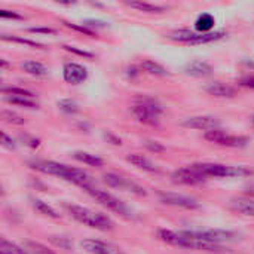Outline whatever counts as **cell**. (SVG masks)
<instances>
[{
  "instance_id": "obj_8",
  "label": "cell",
  "mask_w": 254,
  "mask_h": 254,
  "mask_svg": "<svg viewBox=\"0 0 254 254\" xmlns=\"http://www.w3.org/2000/svg\"><path fill=\"white\" fill-rule=\"evenodd\" d=\"M208 141L211 143H216V144H220V146H226V147H244L249 140L246 137H238V135H231L222 129H211V131H207L205 135H204Z\"/></svg>"
},
{
  "instance_id": "obj_18",
  "label": "cell",
  "mask_w": 254,
  "mask_h": 254,
  "mask_svg": "<svg viewBox=\"0 0 254 254\" xmlns=\"http://www.w3.org/2000/svg\"><path fill=\"white\" fill-rule=\"evenodd\" d=\"M21 68L31 74V76H36V77H40V76H46L48 74V67L39 61H34V60H27L24 63H21Z\"/></svg>"
},
{
  "instance_id": "obj_44",
  "label": "cell",
  "mask_w": 254,
  "mask_h": 254,
  "mask_svg": "<svg viewBox=\"0 0 254 254\" xmlns=\"http://www.w3.org/2000/svg\"><path fill=\"white\" fill-rule=\"evenodd\" d=\"M246 193H247L249 196H253V198H254V183H253V185H250V186H247V188H246Z\"/></svg>"
},
{
  "instance_id": "obj_28",
  "label": "cell",
  "mask_w": 254,
  "mask_h": 254,
  "mask_svg": "<svg viewBox=\"0 0 254 254\" xmlns=\"http://www.w3.org/2000/svg\"><path fill=\"white\" fill-rule=\"evenodd\" d=\"M0 252L1 254H28L25 252V249L7 241L6 238H1L0 241Z\"/></svg>"
},
{
  "instance_id": "obj_13",
  "label": "cell",
  "mask_w": 254,
  "mask_h": 254,
  "mask_svg": "<svg viewBox=\"0 0 254 254\" xmlns=\"http://www.w3.org/2000/svg\"><path fill=\"white\" fill-rule=\"evenodd\" d=\"M63 77L70 85H80L88 77V70L77 63H67L63 67Z\"/></svg>"
},
{
  "instance_id": "obj_26",
  "label": "cell",
  "mask_w": 254,
  "mask_h": 254,
  "mask_svg": "<svg viewBox=\"0 0 254 254\" xmlns=\"http://www.w3.org/2000/svg\"><path fill=\"white\" fill-rule=\"evenodd\" d=\"M195 31H190V30H176V31H171L168 34V39L170 40H174V42H180V43H192L193 37H195Z\"/></svg>"
},
{
  "instance_id": "obj_11",
  "label": "cell",
  "mask_w": 254,
  "mask_h": 254,
  "mask_svg": "<svg viewBox=\"0 0 254 254\" xmlns=\"http://www.w3.org/2000/svg\"><path fill=\"white\" fill-rule=\"evenodd\" d=\"M103 179H104V183H107L110 188H116V189H122V190H127V192H132V193L140 195V196H144L146 195V192H144L143 188H140L138 185H135L134 182H131L128 179H124L119 174L106 173L103 176Z\"/></svg>"
},
{
  "instance_id": "obj_12",
  "label": "cell",
  "mask_w": 254,
  "mask_h": 254,
  "mask_svg": "<svg viewBox=\"0 0 254 254\" xmlns=\"http://www.w3.org/2000/svg\"><path fill=\"white\" fill-rule=\"evenodd\" d=\"M182 127L199 131H211L220 127V122L214 116H190L182 121Z\"/></svg>"
},
{
  "instance_id": "obj_45",
  "label": "cell",
  "mask_w": 254,
  "mask_h": 254,
  "mask_svg": "<svg viewBox=\"0 0 254 254\" xmlns=\"http://www.w3.org/2000/svg\"><path fill=\"white\" fill-rule=\"evenodd\" d=\"M253 122H254V118H253Z\"/></svg>"
},
{
  "instance_id": "obj_43",
  "label": "cell",
  "mask_w": 254,
  "mask_h": 254,
  "mask_svg": "<svg viewBox=\"0 0 254 254\" xmlns=\"http://www.w3.org/2000/svg\"><path fill=\"white\" fill-rule=\"evenodd\" d=\"M104 137H106L107 140H110V141H112V144H116V146H118V144H121V138H116L115 135H112V134H109V132H107V134H104Z\"/></svg>"
},
{
  "instance_id": "obj_29",
  "label": "cell",
  "mask_w": 254,
  "mask_h": 254,
  "mask_svg": "<svg viewBox=\"0 0 254 254\" xmlns=\"http://www.w3.org/2000/svg\"><path fill=\"white\" fill-rule=\"evenodd\" d=\"M1 119L4 121V122H7V124H10V125H25L27 124V121L21 116V115H18V113H15V112H12V110H1Z\"/></svg>"
},
{
  "instance_id": "obj_6",
  "label": "cell",
  "mask_w": 254,
  "mask_h": 254,
  "mask_svg": "<svg viewBox=\"0 0 254 254\" xmlns=\"http://www.w3.org/2000/svg\"><path fill=\"white\" fill-rule=\"evenodd\" d=\"M85 192H86L92 199H95L100 205L106 207L107 210H110V211H113V213H116V214H121V216H124V217H129V216H131L128 207H127L121 199H118L116 196H113L112 193H109V192H106V190H101V189L95 188L94 185L89 186V188H86Z\"/></svg>"
},
{
  "instance_id": "obj_9",
  "label": "cell",
  "mask_w": 254,
  "mask_h": 254,
  "mask_svg": "<svg viewBox=\"0 0 254 254\" xmlns=\"http://www.w3.org/2000/svg\"><path fill=\"white\" fill-rule=\"evenodd\" d=\"M159 201L165 205L170 207H179V208H185V210H196L201 207V204L190 196L186 195H180V193H173V192H159L158 193Z\"/></svg>"
},
{
  "instance_id": "obj_30",
  "label": "cell",
  "mask_w": 254,
  "mask_h": 254,
  "mask_svg": "<svg viewBox=\"0 0 254 254\" xmlns=\"http://www.w3.org/2000/svg\"><path fill=\"white\" fill-rule=\"evenodd\" d=\"M25 252L28 254H55L51 249H48L46 246L36 243V241H27L25 243Z\"/></svg>"
},
{
  "instance_id": "obj_23",
  "label": "cell",
  "mask_w": 254,
  "mask_h": 254,
  "mask_svg": "<svg viewBox=\"0 0 254 254\" xmlns=\"http://www.w3.org/2000/svg\"><path fill=\"white\" fill-rule=\"evenodd\" d=\"M232 207L237 211H240V213H243V214H246L249 217H254V201H252V199H246V198L234 199Z\"/></svg>"
},
{
  "instance_id": "obj_25",
  "label": "cell",
  "mask_w": 254,
  "mask_h": 254,
  "mask_svg": "<svg viewBox=\"0 0 254 254\" xmlns=\"http://www.w3.org/2000/svg\"><path fill=\"white\" fill-rule=\"evenodd\" d=\"M128 6L140 10V12H147V13H161L165 10L164 6L159 4H153V3H147V1H129Z\"/></svg>"
},
{
  "instance_id": "obj_35",
  "label": "cell",
  "mask_w": 254,
  "mask_h": 254,
  "mask_svg": "<svg viewBox=\"0 0 254 254\" xmlns=\"http://www.w3.org/2000/svg\"><path fill=\"white\" fill-rule=\"evenodd\" d=\"M144 146H146V149H149V150L153 152V153H161V152L165 150V147H164L161 143L153 141V140H144Z\"/></svg>"
},
{
  "instance_id": "obj_16",
  "label": "cell",
  "mask_w": 254,
  "mask_h": 254,
  "mask_svg": "<svg viewBox=\"0 0 254 254\" xmlns=\"http://www.w3.org/2000/svg\"><path fill=\"white\" fill-rule=\"evenodd\" d=\"M205 91L210 95H214L219 98H231L237 94L235 88H232L231 85H226L223 82H211L205 86Z\"/></svg>"
},
{
  "instance_id": "obj_10",
  "label": "cell",
  "mask_w": 254,
  "mask_h": 254,
  "mask_svg": "<svg viewBox=\"0 0 254 254\" xmlns=\"http://www.w3.org/2000/svg\"><path fill=\"white\" fill-rule=\"evenodd\" d=\"M171 179H173L174 183L188 185V186H193V185H199V183H204L205 182V177L193 165H189V167H183V168L176 170L171 174Z\"/></svg>"
},
{
  "instance_id": "obj_34",
  "label": "cell",
  "mask_w": 254,
  "mask_h": 254,
  "mask_svg": "<svg viewBox=\"0 0 254 254\" xmlns=\"http://www.w3.org/2000/svg\"><path fill=\"white\" fill-rule=\"evenodd\" d=\"M63 48H64L65 51H68V52H73V54L80 55V57H85V58H92V57H94V54H92V52H88V51H85V49H79V48H76V46L64 45Z\"/></svg>"
},
{
  "instance_id": "obj_17",
  "label": "cell",
  "mask_w": 254,
  "mask_h": 254,
  "mask_svg": "<svg viewBox=\"0 0 254 254\" xmlns=\"http://www.w3.org/2000/svg\"><path fill=\"white\" fill-rule=\"evenodd\" d=\"M127 161L131 162L134 167L143 170V171H147V173H159V168L150 159H147L146 156H143L140 153H129L127 156Z\"/></svg>"
},
{
  "instance_id": "obj_22",
  "label": "cell",
  "mask_w": 254,
  "mask_h": 254,
  "mask_svg": "<svg viewBox=\"0 0 254 254\" xmlns=\"http://www.w3.org/2000/svg\"><path fill=\"white\" fill-rule=\"evenodd\" d=\"M214 24H216V21H214V16L213 15L202 13L195 21V28L198 30V33H211Z\"/></svg>"
},
{
  "instance_id": "obj_1",
  "label": "cell",
  "mask_w": 254,
  "mask_h": 254,
  "mask_svg": "<svg viewBox=\"0 0 254 254\" xmlns=\"http://www.w3.org/2000/svg\"><path fill=\"white\" fill-rule=\"evenodd\" d=\"M30 165H31L33 170H36L39 173L64 179V180L82 188L83 190L86 188L92 186V177L83 170L73 168V167L55 162V161H36V162H31Z\"/></svg>"
},
{
  "instance_id": "obj_42",
  "label": "cell",
  "mask_w": 254,
  "mask_h": 254,
  "mask_svg": "<svg viewBox=\"0 0 254 254\" xmlns=\"http://www.w3.org/2000/svg\"><path fill=\"white\" fill-rule=\"evenodd\" d=\"M241 85L246 86V88H252V89H254V74L247 76V77H243V79H241Z\"/></svg>"
},
{
  "instance_id": "obj_4",
  "label": "cell",
  "mask_w": 254,
  "mask_h": 254,
  "mask_svg": "<svg viewBox=\"0 0 254 254\" xmlns=\"http://www.w3.org/2000/svg\"><path fill=\"white\" fill-rule=\"evenodd\" d=\"M162 112V104L152 97H138L137 103L131 107L134 118L144 125H158Z\"/></svg>"
},
{
  "instance_id": "obj_19",
  "label": "cell",
  "mask_w": 254,
  "mask_h": 254,
  "mask_svg": "<svg viewBox=\"0 0 254 254\" xmlns=\"http://www.w3.org/2000/svg\"><path fill=\"white\" fill-rule=\"evenodd\" d=\"M73 158H74L76 161L82 162V164L89 165V167H103V165H104V161H103L100 156H97V155H94V153H89V152L77 150V152L73 153Z\"/></svg>"
},
{
  "instance_id": "obj_39",
  "label": "cell",
  "mask_w": 254,
  "mask_h": 254,
  "mask_svg": "<svg viewBox=\"0 0 254 254\" xmlns=\"http://www.w3.org/2000/svg\"><path fill=\"white\" fill-rule=\"evenodd\" d=\"M28 31L30 33H42V34H55V30L49 28V27H30Z\"/></svg>"
},
{
  "instance_id": "obj_32",
  "label": "cell",
  "mask_w": 254,
  "mask_h": 254,
  "mask_svg": "<svg viewBox=\"0 0 254 254\" xmlns=\"http://www.w3.org/2000/svg\"><path fill=\"white\" fill-rule=\"evenodd\" d=\"M1 92L6 95H16V97H28V98L34 97V94L31 91L24 89V88H18V86H4V88H1Z\"/></svg>"
},
{
  "instance_id": "obj_36",
  "label": "cell",
  "mask_w": 254,
  "mask_h": 254,
  "mask_svg": "<svg viewBox=\"0 0 254 254\" xmlns=\"http://www.w3.org/2000/svg\"><path fill=\"white\" fill-rule=\"evenodd\" d=\"M49 240H51L57 247H60V249H65V250H67V249L71 247V243H70L67 238H64V237H51Z\"/></svg>"
},
{
  "instance_id": "obj_21",
  "label": "cell",
  "mask_w": 254,
  "mask_h": 254,
  "mask_svg": "<svg viewBox=\"0 0 254 254\" xmlns=\"http://www.w3.org/2000/svg\"><path fill=\"white\" fill-rule=\"evenodd\" d=\"M31 205H33V208H34L37 213H40V214H43V216H46V217H51V219H58V217H60V214L55 211V208L51 207L48 202H45V201H42V199H37V198L31 199Z\"/></svg>"
},
{
  "instance_id": "obj_37",
  "label": "cell",
  "mask_w": 254,
  "mask_h": 254,
  "mask_svg": "<svg viewBox=\"0 0 254 254\" xmlns=\"http://www.w3.org/2000/svg\"><path fill=\"white\" fill-rule=\"evenodd\" d=\"M1 144H3V147H6V149H9V150H15V149H16L15 141H13L6 132H1Z\"/></svg>"
},
{
  "instance_id": "obj_40",
  "label": "cell",
  "mask_w": 254,
  "mask_h": 254,
  "mask_svg": "<svg viewBox=\"0 0 254 254\" xmlns=\"http://www.w3.org/2000/svg\"><path fill=\"white\" fill-rule=\"evenodd\" d=\"M107 24L106 22H103V21H95V19H86L85 22H83V27H89V28H94V27H106Z\"/></svg>"
},
{
  "instance_id": "obj_33",
  "label": "cell",
  "mask_w": 254,
  "mask_h": 254,
  "mask_svg": "<svg viewBox=\"0 0 254 254\" xmlns=\"http://www.w3.org/2000/svg\"><path fill=\"white\" fill-rule=\"evenodd\" d=\"M1 39H3V40H10V42H18V43H24V45L33 46V48H43V45H42V43H37V42H34V40H28V39H22V37H16V36L1 34Z\"/></svg>"
},
{
  "instance_id": "obj_2",
  "label": "cell",
  "mask_w": 254,
  "mask_h": 254,
  "mask_svg": "<svg viewBox=\"0 0 254 254\" xmlns=\"http://www.w3.org/2000/svg\"><path fill=\"white\" fill-rule=\"evenodd\" d=\"M158 237L161 241L174 246V247H182V249H189V250H198V252H210V253H222L225 249L217 246V244H210L205 241H199L196 238H192L188 231H167L162 229L158 232Z\"/></svg>"
},
{
  "instance_id": "obj_15",
  "label": "cell",
  "mask_w": 254,
  "mask_h": 254,
  "mask_svg": "<svg viewBox=\"0 0 254 254\" xmlns=\"http://www.w3.org/2000/svg\"><path fill=\"white\" fill-rule=\"evenodd\" d=\"M185 71H186V74L193 76V77H207L213 73V67L205 61L195 60V61H190L186 64Z\"/></svg>"
},
{
  "instance_id": "obj_38",
  "label": "cell",
  "mask_w": 254,
  "mask_h": 254,
  "mask_svg": "<svg viewBox=\"0 0 254 254\" xmlns=\"http://www.w3.org/2000/svg\"><path fill=\"white\" fill-rule=\"evenodd\" d=\"M0 16H1L3 19H6V18H9V19H22V16H21L19 13L12 12V10H6V9H1V10H0Z\"/></svg>"
},
{
  "instance_id": "obj_31",
  "label": "cell",
  "mask_w": 254,
  "mask_h": 254,
  "mask_svg": "<svg viewBox=\"0 0 254 254\" xmlns=\"http://www.w3.org/2000/svg\"><path fill=\"white\" fill-rule=\"evenodd\" d=\"M58 107L61 112L67 113V115H76L79 112V106L74 100L71 98H63L58 101Z\"/></svg>"
},
{
  "instance_id": "obj_27",
  "label": "cell",
  "mask_w": 254,
  "mask_h": 254,
  "mask_svg": "<svg viewBox=\"0 0 254 254\" xmlns=\"http://www.w3.org/2000/svg\"><path fill=\"white\" fill-rule=\"evenodd\" d=\"M6 103L15 104V106H21V107H27V109H37V103L33 98L28 97H16V95H6L4 97Z\"/></svg>"
},
{
  "instance_id": "obj_14",
  "label": "cell",
  "mask_w": 254,
  "mask_h": 254,
  "mask_svg": "<svg viewBox=\"0 0 254 254\" xmlns=\"http://www.w3.org/2000/svg\"><path fill=\"white\" fill-rule=\"evenodd\" d=\"M80 246L83 247V250H86L91 254H124L121 250L115 249L113 246H110L104 241H100V240H94V238L83 240L80 243Z\"/></svg>"
},
{
  "instance_id": "obj_7",
  "label": "cell",
  "mask_w": 254,
  "mask_h": 254,
  "mask_svg": "<svg viewBox=\"0 0 254 254\" xmlns=\"http://www.w3.org/2000/svg\"><path fill=\"white\" fill-rule=\"evenodd\" d=\"M188 234L192 238H196L199 241H205L210 244L220 246L222 243H231L238 238V235L232 231L226 229H204V231H188Z\"/></svg>"
},
{
  "instance_id": "obj_20",
  "label": "cell",
  "mask_w": 254,
  "mask_h": 254,
  "mask_svg": "<svg viewBox=\"0 0 254 254\" xmlns=\"http://www.w3.org/2000/svg\"><path fill=\"white\" fill-rule=\"evenodd\" d=\"M226 33L219 30V31H211V33H196L192 43L190 45H204V43H211L216 40H220L222 37H225Z\"/></svg>"
},
{
  "instance_id": "obj_41",
  "label": "cell",
  "mask_w": 254,
  "mask_h": 254,
  "mask_svg": "<svg viewBox=\"0 0 254 254\" xmlns=\"http://www.w3.org/2000/svg\"><path fill=\"white\" fill-rule=\"evenodd\" d=\"M64 24H65L67 27H70V28H74V30H77V31L86 33V34H89V36H92V34H94V31H92V30H89V28H86V27H79V25H76V24H70V22H65V21H64Z\"/></svg>"
},
{
  "instance_id": "obj_5",
  "label": "cell",
  "mask_w": 254,
  "mask_h": 254,
  "mask_svg": "<svg viewBox=\"0 0 254 254\" xmlns=\"http://www.w3.org/2000/svg\"><path fill=\"white\" fill-rule=\"evenodd\" d=\"M193 167L207 179V177H219V179H232V177H247L252 176V170L246 167H234L225 164H213V162H202L193 164Z\"/></svg>"
},
{
  "instance_id": "obj_3",
  "label": "cell",
  "mask_w": 254,
  "mask_h": 254,
  "mask_svg": "<svg viewBox=\"0 0 254 254\" xmlns=\"http://www.w3.org/2000/svg\"><path fill=\"white\" fill-rule=\"evenodd\" d=\"M64 207H65L67 213L70 214V217H73L76 222H79L88 228L104 231V232L113 229V222L101 213H95L86 207H80L76 204H65Z\"/></svg>"
},
{
  "instance_id": "obj_24",
  "label": "cell",
  "mask_w": 254,
  "mask_h": 254,
  "mask_svg": "<svg viewBox=\"0 0 254 254\" xmlns=\"http://www.w3.org/2000/svg\"><path fill=\"white\" fill-rule=\"evenodd\" d=\"M141 67L144 68V71H147L149 74H153V76L165 77V76H168V74H170V73H168V70H167L164 65H161L159 63H155V61H152V60H146V61H143V63H141Z\"/></svg>"
}]
</instances>
